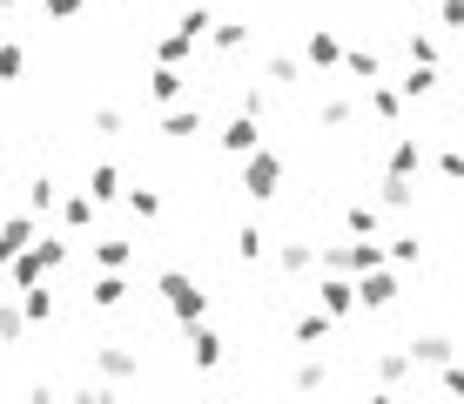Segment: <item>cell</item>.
<instances>
[{
  "instance_id": "6da1fadb",
  "label": "cell",
  "mask_w": 464,
  "mask_h": 404,
  "mask_svg": "<svg viewBox=\"0 0 464 404\" xmlns=\"http://www.w3.org/2000/svg\"><path fill=\"white\" fill-rule=\"evenodd\" d=\"M162 297H169V310L182 317V323L209 317V297H202V283H196V277H182V270H162Z\"/></svg>"
},
{
  "instance_id": "7a4b0ae2",
  "label": "cell",
  "mask_w": 464,
  "mask_h": 404,
  "mask_svg": "<svg viewBox=\"0 0 464 404\" xmlns=\"http://www.w3.org/2000/svg\"><path fill=\"white\" fill-rule=\"evenodd\" d=\"M276 182H283V162H276V155H269V149H249V169H243V189H249V196H256V202H269V196H276Z\"/></svg>"
},
{
  "instance_id": "3957f363",
  "label": "cell",
  "mask_w": 464,
  "mask_h": 404,
  "mask_svg": "<svg viewBox=\"0 0 464 404\" xmlns=\"http://www.w3.org/2000/svg\"><path fill=\"white\" fill-rule=\"evenodd\" d=\"M357 297H363V310H391V303H397V277H383V263L363 270V290H357Z\"/></svg>"
},
{
  "instance_id": "277c9868",
  "label": "cell",
  "mask_w": 464,
  "mask_h": 404,
  "mask_svg": "<svg viewBox=\"0 0 464 404\" xmlns=\"http://www.w3.org/2000/svg\"><path fill=\"white\" fill-rule=\"evenodd\" d=\"M34 242V216H14V222H0V270L14 263V256Z\"/></svg>"
},
{
  "instance_id": "5b68a950",
  "label": "cell",
  "mask_w": 464,
  "mask_h": 404,
  "mask_svg": "<svg viewBox=\"0 0 464 404\" xmlns=\"http://www.w3.org/2000/svg\"><path fill=\"white\" fill-rule=\"evenodd\" d=\"M188 358H196L202 370H209V364H222V337H216V330H209V323H202V317L188 323Z\"/></svg>"
},
{
  "instance_id": "8992f818",
  "label": "cell",
  "mask_w": 464,
  "mask_h": 404,
  "mask_svg": "<svg viewBox=\"0 0 464 404\" xmlns=\"http://www.w3.org/2000/svg\"><path fill=\"white\" fill-rule=\"evenodd\" d=\"M316 303H324L330 317H350V310H357V290H350L343 277H324V283H316Z\"/></svg>"
},
{
  "instance_id": "52a82bcc",
  "label": "cell",
  "mask_w": 464,
  "mask_h": 404,
  "mask_svg": "<svg viewBox=\"0 0 464 404\" xmlns=\"http://www.w3.org/2000/svg\"><path fill=\"white\" fill-rule=\"evenodd\" d=\"M404 358H411V364H451V337H438V330H430V337H411Z\"/></svg>"
},
{
  "instance_id": "ba28073f",
  "label": "cell",
  "mask_w": 464,
  "mask_h": 404,
  "mask_svg": "<svg viewBox=\"0 0 464 404\" xmlns=\"http://www.w3.org/2000/svg\"><path fill=\"white\" fill-rule=\"evenodd\" d=\"M418 162H424V149L411 135H397V149H391V175L397 182H411V175H418Z\"/></svg>"
},
{
  "instance_id": "9c48e42d",
  "label": "cell",
  "mask_w": 464,
  "mask_h": 404,
  "mask_svg": "<svg viewBox=\"0 0 464 404\" xmlns=\"http://www.w3.org/2000/svg\"><path fill=\"white\" fill-rule=\"evenodd\" d=\"M310 68H343V47H337V34H324V27L310 34Z\"/></svg>"
},
{
  "instance_id": "30bf717a",
  "label": "cell",
  "mask_w": 464,
  "mask_h": 404,
  "mask_svg": "<svg viewBox=\"0 0 464 404\" xmlns=\"http://www.w3.org/2000/svg\"><path fill=\"white\" fill-rule=\"evenodd\" d=\"M222 149H229V155H249V149H256V115H249V108H243V122H229Z\"/></svg>"
},
{
  "instance_id": "8fae6325",
  "label": "cell",
  "mask_w": 464,
  "mask_h": 404,
  "mask_svg": "<svg viewBox=\"0 0 464 404\" xmlns=\"http://www.w3.org/2000/svg\"><path fill=\"white\" fill-rule=\"evenodd\" d=\"M21 310H27V323H47V317H54V297H47V283H34V290H21Z\"/></svg>"
},
{
  "instance_id": "7c38bea8",
  "label": "cell",
  "mask_w": 464,
  "mask_h": 404,
  "mask_svg": "<svg viewBox=\"0 0 464 404\" xmlns=\"http://www.w3.org/2000/svg\"><path fill=\"white\" fill-rule=\"evenodd\" d=\"M316 337H330V310H303L296 317V344H316Z\"/></svg>"
},
{
  "instance_id": "4fadbf2b",
  "label": "cell",
  "mask_w": 464,
  "mask_h": 404,
  "mask_svg": "<svg viewBox=\"0 0 464 404\" xmlns=\"http://www.w3.org/2000/svg\"><path fill=\"white\" fill-rule=\"evenodd\" d=\"M94 364H102L108 378H128V370H135V358H128L121 344H102V350H94Z\"/></svg>"
},
{
  "instance_id": "5bb4252c",
  "label": "cell",
  "mask_w": 464,
  "mask_h": 404,
  "mask_svg": "<svg viewBox=\"0 0 464 404\" xmlns=\"http://www.w3.org/2000/svg\"><path fill=\"white\" fill-rule=\"evenodd\" d=\"M21 330H27V310L21 303H0V344H21Z\"/></svg>"
},
{
  "instance_id": "9a60e30c",
  "label": "cell",
  "mask_w": 464,
  "mask_h": 404,
  "mask_svg": "<svg viewBox=\"0 0 464 404\" xmlns=\"http://www.w3.org/2000/svg\"><path fill=\"white\" fill-rule=\"evenodd\" d=\"M283 270H290V277H310V270H316V250H310V242H290V250H283Z\"/></svg>"
},
{
  "instance_id": "2e32d148",
  "label": "cell",
  "mask_w": 464,
  "mask_h": 404,
  "mask_svg": "<svg viewBox=\"0 0 464 404\" xmlns=\"http://www.w3.org/2000/svg\"><path fill=\"white\" fill-rule=\"evenodd\" d=\"M343 68H350V74H363V81H377V74H383V61L371 54V47H350V54H343Z\"/></svg>"
},
{
  "instance_id": "e0dca14e",
  "label": "cell",
  "mask_w": 464,
  "mask_h": 404,
  "mask_svg": "<svg viewBox=\"0 0 464 404\" xmlns=\"http://www.w3.org/2000/svg\"><path fill=\"white\" fill-rule=\"evenodd\" d=\"M149 88H155V102H175V94H182V74H175L169 61H162V68L149 74Z\"/></svg>"
},
{
  "instance_id": "ac0fdd59",
  "label": "cell",
  "mask_w": 464,
  "mask_h": 404,
  "mask_svg": "<svg viewBox=\"0 0 464 404\" xmlns=\"http://www.w3.org/2000/svg\"><path fill=\"white\" fill-rule=\"evenodd\" d=\"M209 41L222 47V54H229V47H243L249 34H243V21H209Z\"/></svg>"
},
{
  "instance_id": "d6986e66",
  "label": "cell",
  "mask_w": 464,
  "mask_h": 404,
  "mask_svg": "<svg viewBox=\"0 0 464 404\" xmlns=\"http://www.w3.org/2000/svg\"><path fill=\"white\" fill-rule=\"evenodd\" d=\"M115 189H121V175L108 169V162H102V169L88 175V196H94V202H108V196H115Z\"/></svg>"
},
{
  "instance_id": "ffe728a7",
  "label": "cell",
  "mask_w": 464,
  "mask_h": 404,
  "mask_svg": "<svg viewBox=\"0 0 464 404\" xmlns=\"http://www.w3.org/2000/svg\"><path fill=\"white\" fill-rule=\"evenodd\" d=\"M61 216H68V230H88V222H94V196H68Z\"/></svg>"
},
{
  "instance_id": "44dd1931",
  "label": "cell",
  "mask_w": 464,
  "mask_h": 404,
  "mask_svg": "<svg viewBox=\"0 0 464 404\" xmlns=\"http://www.w3.org/2000/svg\"><path fill=\"white\" fill-rule=\"evenodd\" d=\"M121 297H128V290H121V277H102V283H94V310H115Z\"/></svg>"
},
{
  "instance_id": "7402d4cb",
  "label": "cell",
  "mask_w": 464,
  "mask_h": 404,
  "mask_svg": "<svg viewBox=\"0 0 464 404\" xmlns=\"http://www.w3.org/2000/svg\"><path fill=\"white\" fill-rule=\"evenodd\" d=\"M162 128H169V135H196V128H202V108H175Z\"/></svg>"
},
{
  "instance_id": "603a6c76",
  "label": "cell",
  "mask_w": 464,
  "mask_h": 404,
  "mask_svg": "<svg viewBox=\"0 0 464 404\" xmlns=\"http://www.w3.org/2000/svg\"><path fill=\"white\" fill-rule=\"evenodd\" d=\"M263 250H269V236H263V230H243V236H236V256H243V263H256Z\"/></svg>"
},
{
  "instance_id": "cb8c5ba5",
  "label": "cell",
  "mask_w": 464,
  "mask_h": 404,
  "mask_svg": "<svg viewBox=\"0 0 464 404\" xmlns=\"http://www.w3.org/2000/svg\"><path fill=\"white\" fill-rule=\"evenodd\" d=\"M21 68H27V54H21V47H14V41H0V81H14Z\"/></svg>"
},
{
  "instance_id": "d4e9b609",
  "label": "cell",
  "mask_w": 464,
  "mask_h": 404,
  "mask_svg": "<svg viewBox=\"0 0 464 404\" xmlns=\"http://www.w3.org/2000/svg\"><path fill=\"white\" fill-rule=\"evenodd\" d=\"M128 209H135V216H162V196H155V189H135V196H128Z\"/></svg>"
},
{
  "instance_id": "484cf974",
  "label": "cell",
  "mask_w": 464,
  "mask_h": 404,
  "mask_svg": "<svg viewBox=\"0 0 464 404\" xmlns=\"http://www.w3.org/2000/svg\"><path fill=\"white\" fill-rule=\"evenodd\" d=\"M350 115H357V102H350V94H337V102H324V122H330V128H343Z\"/></svg>"
},
{
  "instance_id": "4316f807",
  "label": "cell",
  "mask_w": 464,
  "mask_h": 404,
  "mask_svg": "<svg viewBox=\"0 0 464 404\" xmlns=\"http://www.w3.org/2000/svg\"><path fill=\"white\" fill-rule=\"evenodd\" d=\"M397 102H404V94H397V88H377V94H371V108H377L383 122H397Z\"/></svg>"
},
{
  "instance_id": "83f0119b",
  "label": "cell",
  "mask_w": 464,
  "mask_h": 404,
  "mask_svg": "<svg viewBox=\"0 0 464 404\" xmlns=\"http://www.w3.org/2000/svg\"><path fill=\"white\" fill-rule=\"evenodd\" d=\"M188 47H196V41H182V34H169L162 47H155V54H162V61H169V68H175V61H188Z\"/></svg>"
},
{
  "instance_id": "f1b7e54d",
  "label": "cell",
  "mask_w": 464,
  "mask_h": 404,
  "mask_svg": "<svg viewBox=\"0 0 464 404\" xmlns=\"http://www.w3.org/2000/svg\"><path fill=\"white\" fill-rule=\"evenodd\" d=\"M350 230L371 236V230H377V209H371V202H357V209H350Z\"/></svg>"
},
{
  "instance_id": "f546056e",
  "label": "cell",
  "mask_w": 464,
  "mask_h": 404,
  "mask_svg": "<svg viewBox=\"0 0 464 404\" xmlns=\"http://www.w3.org/2000/svg\"><path fill=\"white\" fill-rule=\"evenodd\" d=\"M94 256H102L108 270H121V263H128V242H94Z\"/></svg>"
},
{
  "instance_id": "4dcf8cb0",
  "label": "cell",
  "mask_w": 464,
  "mask_h": 404,
  "mask_svg": "<svg viewBox=\"0 0 464 404\" xmlns=\"http://www.w3.org/2000/svg\"><path fill=\"white\" fill-rule=\"evenodd\" d=\"M47 7V21H74V14H82V0H41Z\"/></svg>"
},
{
  "instance_id": "1f68e13d",
  "label": "cell",
  "mask_w": 464,
  "mask_h": 404,
  "mask_svg": "<svg viewBox=\"0 0 464 404\" xmlns=\"http://www.w3.org/2000/svg\"><path fill=\"white\" fill-rule=\"evenodd\" d=\"M411 61H438V41H430V34H411Z\"/></svg>"
},
{
  "instance_id": "d6a6232c",
  "label": "cell",
  "mask_w": 464,
  "mask_h": 404,
  "mask_svg": "<svg viewBox=\"0 0 464 404\" xmlns=\"http://www.w3.org/2000/svg\"><path fill=\"white\" fill-rule=\"evenodd\" d=\"M438 169H444V175H451V182H464V155H458V149H451V155H444V162H438Z\"/></svg>"
},
{
  "instance_id": "836d02e7",
  "label": "cell",
  "mask_w": 464,
  "mask_h": 404,
  "mask_svg": "<svg viewBox=\"0 0 464 404\" xmlns=\"http://www.w3.org/2000/svg\"><path fill=\"white\" fill-rule=\"evenodd\" d=\"M444 27H464V0H444Z\"/></svg>"
},
{
  "instance_id": "e575fe53",
  "label": "cell",
  "mask_w": 464,
  "mask_h": 404,
  "mask_svg": "<svg viewBox=\"0 0 464 404\" xmlns=\"http://www.w3.org/2000/svg\"><path fill=\"white\" fill-rule=\"evenodd\" d=\"M444 391H464V364H451V370H444Z\"/></svg>"
},
{
  "instance_id": "d590c367",
  "label": "cell",
  "mask_w": 464,
  "mask_h": 404,
  "mask_svg": "<svg viewBox=\"0 0 464 404\" xmlns=\"http://www.w3.org/2000/svg\"><path fill=\"white\" fill-rule=\"evenodd\" d=\"M0 7H14V0H0Z\"/></svg>"
}]
</instances>
